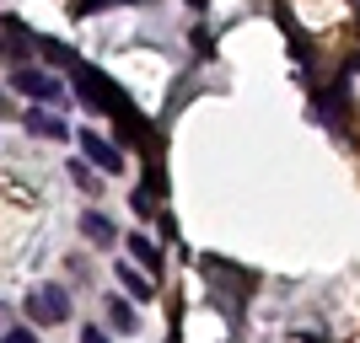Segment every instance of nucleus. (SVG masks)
<instances>
[{"label":"nucleus","mask_w":360,"mask_h":343,"mask_svg":"<svg viewBox=\"0 0 360 343\" xmlns=\"http://www.w3.org/2000/svg\"><path fill=\"white\" fill-rule=\"evenodd\" d=\"M75 97L86 102V113H113L119 123H129V135L140 129V113L129 107V97H124V91L113 86L103 70H91V65H75Z\"/></svg>","instance_id":"nucleus-1"},{"label":"nucleus","mask_w":360,"mask_h":343,"mask_svg":"<svg viewBox=\"0 0 360 343\" xmlns=\"http://www.w3.org/2000/svg\"><path fill=\"white\" fill-rule=\"evenodd\" d=\"M11 86L22 91L27 102H38V107H49V102H60V97H65V81H60V75H49V70H38V65H16Z\"/></svg>","instance_id":"nucleus-2"},{"label":"nucleus","mask_w":360,"mask_h":343,"mask_svg":"<svg viewBox=\"0 0 360 343\" xmlns=\"http://www.w3.org/2000/svg\"><path fill=\"white\" fill-rule=\"evenodd\" d=\"M27 316L38 322V328H54V322L70 316V295H65L60 284H38V290L27 295Z\"/></svg>","instance_id":"nucleus-3"},{"label":"nucleus","mask_w":360,"mask_h":343,"mask_svg":"<svg viewBox=\"0 0 360 343\" xmlns=\"http://www.w3.org/2000/svg\"><path fill=\"white\" fill-rule=\"evenodd\" d=\"M75 140H81V156H86V166H103L108 177H113V172H124V150L113 145V140H103L97 129H75Z\"/></svg>","instance_id":"nucleus-4"},{"label":"nucleus","mask_w":360,"mask_h":343,"mask_svg":"<svg viewBox=\"0 0 360 343\" xmlns=\"http://www.w3.org/2000/svg\"><path fill=\"white\" fill-rule=\"evenodd\" d=\"M81 236H86L91 247H113V241H119V231H113V220H103L97 209H86V215H81Z\"/></svg>","instance_id":"nucleus-5"},{"label":"nucleus","mask_w":360,"mask_h":343,"mask_svg":"<svg viewBox=\"0 0 360 343\" xmlns=\"http://www.w3.org/2000/svg\"><path fill=\"white\" fill-rule=\"evenodd\" d=\"M27 129H32V135H44V140H65V135H70L65 119H54L49 107H32V113H27Z\"/></svg>","instance_id":"nucleus-6"},{"label":"nucleus","mask_w":360,"mask_h":343,"mask_svg":"<svg viewBox=\"0 0 360 343\" xmlns=\"http://www.w3.org/2000/svg\"><path fill=\"white\" fill-rule=\"evenodd\" d=\"M124 247H129V253H135V257H140V263H146L150 274H162V247H156V241H150V236H129V241H124Z\"/></svg>","instance_id":"nucleus-7"},{"label":"nucleus","mask_w":360,"mask_h":343,"mask_svg":"<svg viewBox=\"0 0 360 343\" xmlns=\"http://www.w3.org/2000/svg\"><path fill=\"white\" fill-rule=\"evenodd\" d=\"M108 328L113 332H135V306H129V300H108Z\"/></svg>","instance_id":"nucleus-8"},{"label":"nucleus","mask_w":360,"mask_h":343,"mask_svg":"<svg viewBox=\"0 0 360 343\" xmlns=\"http://www.w3.org/2000/svg\"><path fill=\"white\" fill-rule=\"evenodd\" d=\"M113 274H119V284H124V290H129L135 300H150V279H146V274H135L129 263H119Z\"/></svg>","instance_id":"nucleus-9"},{"label":"nucleus","mask_w":360,"mask_h":343,"mask_svg":"<svg viewBox=\"0 0 360 343\" xmlns=\"http://www.w3.org/2000/svg\"><path fill=\"white\" fill-rule=\"evenodd\" d=\"M70 177L81 182V188H86V194H91V188H97V172H91L86 161H70Z\"/></svg>","instance_id":"nucleus-10"},{"label":"nucleus","mask_w":360,"mask_h":343,"mask_svg":"<svg viewBox=\"0 0 360 343\" xmlns=\"http://www.w3.org/2000/svg\"><path fill=\"white\" fill-rule=\"evenodd\" d=\"M103 6H129V0H81V6H75V16H91V11H103Z\"/></svg>","instance_id":"nucleus-11"},{"label":"nucleus","mask_w":360,"mask_h":343,"mask_svg":"<svg viewBox=\"0 0 360 343\" xmlns=\"http://www.w3.org/2000/svg\"><path fill=\"white\" fill-rule=\"evenodd\" d=\"M0 343H38V332H32V328H11Z\"/></svg>","instance_id":"nucleus-12"},{"label":"nucleus","mask_w":360,"mask_h":343,"mask_svg":"<svg viewBox=\"0 0 360 343\" xmlns=\"http://www.w3.org/2000/svg\"><path fill=\"white\" fill-rule=\"evenodd\" d=\"M81 343H108V332L103 328H81Z\"/></svg>","instance_id":"nucleus-13"},{"label":"nucleus","mask_w":360,"mask_h":343,"mask_svg":"<svg viewBox=\"0 0 360 343\" xmlns=\"http://www.w3.org/2000/svg\"><path fill=\"white\" fill-rule=\"evenodd\" d=\"M188 6H194V11H205V6H210V0H188Z\"/></svg>","instance_id":"nucleus-14"},{"label":"nucleus","mask_w":360,"mask_h":343,"mask_svg":"<svg viewBox=\"0 0 360 343\" xmlns=\"http://www.w3.org/2000/svg\"><path fill=\"white\" fill-rule=\"evenodd\" d=\"M307 343H323V338H307Z\"/></svg>","instance_id":"nucleus-15"}]
</instances>
